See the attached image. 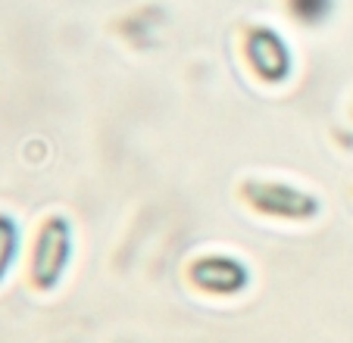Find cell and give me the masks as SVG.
<instances>
[{
    "label": "cell",
    "instance_id": "6da1fadb",
    "mask_svg": "<svg viewBox=\"0 0 353 343\" xmlns=\"http://www.w3.org/2000/svg\"><path fill=\"white\" fill-rule=\"evenodd\" d=\"M75 253V228L69 216L54 212L38 225L32 240V253H28V278H32L34 291L50 293L57 291L66 278L69 265H72Z\"/></svg>",
    "mask_w": 353,
    "mask_h": 343
},
{
    "label": "cell",
    "instance_id": "7a4b0ae2",
    "mask_svg": "<svg viewBox=\"0 0 353 343\" xmlns=\"http://www.w3.org/2000/svg\"><path fill=\"white\" fill-rule=\"evenodd\" d=\"M241 197L254 212L279 222H310L322 212V200L316 194L275 178H247L241 185Z\"/></svg>",
    "mask_w": 353,
    "mask_h": 343
},
{
    "label": "cell",
    "instance_id": "3957f363",
    "mask_svg": "<svg viewBox=\"0 0 353 343\" xmlns=\"http://www.w3.org/2000/svg\"><path fill=\"white\" fill-rule=\"evenodd\" d=\"M244 63L263 85H285L294 75V50L272 25H250L244 32Z\"/></svg>",
    "mask_w": 353,
    "mask_h": 343
},
{
    "label": "cell",
    "instance_id": "277c9868",
    "mask_svg": "<svg viewBox=\"0 0 353 343\" xmlns=\"http://www.w3.org/2000/svg\"><path fill=\"white\" fill-rule=\"evenodd\" d=\"M250 265L232 253H203L191 259L188 281L207 297H238L250 287Z\"/></svg>",
    "mask_w": 353,
    "mask_h": 343
},
{
    "label": "cell",
    "instance_id": "5b68a950",
    "mask_svg": "<svg viewBox=\"0 0 353 343\" xmlns=\"http://www.w3.org/2000/svg\"><path fill=\"white\" fill-rule=\"evenodd\" d=\"M22 247V231L10 212H0V284L7 281V275L13 271L16 259H19Z\"/></svg>",
    "mask_w": 353,
    "mask_h": 343
},
{
    "label": "cell",
    "instance_id": "8992f818",
    "mask_svg": "<svg viewBox=\"0 0 353 343\" xmlns=\"http://www.w3.org/2000/svg\"><path fill=\"white\" fill-rule=\"evenodd\" d=\"M288 13L300 25L316 28L332 16V0H288Z\"/></svg>",
    "mask_w": 353,
    "mask_h": 343
}]
</instances>
